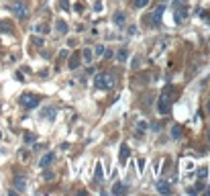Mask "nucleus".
Masks as SVG:
<instances>
[{
  "label": "nucleus",
  "mask_w": 210,
  "mask_h": 196,
  "mask_svg": "<svg viewBox=\"0 0 210 196\" xmlns=\"http://www.w3.org/2000/svg\"><path fill=\"white\" fill-rule=\"evenodd\" d=\"M169 86L161 92V96L157 98V110L159 114H169V108H171V98H169Z\"/></svg>",
  "instance_id": "f257e3e1"
},
{
  "label": "nucleus",
  "mask_w": 210,
  "mask_h": 196,
  "mask_svg": "<svg viewBox=\"0 0 210 196\" xmlns=\"http://www.w3.org/2000/svg\"><path fill=\"white\" fill-rule=\"evenodd\" d=\"M94 86L100 90H108L114 86V74H98L94 78Z\"/></svg>",
  "instance_id": "f03ea898"
},
{
  "label": "nucleus",
  "mask_w": 210,
  "mask_h": 196,
  "mask_svg": "<svg viewBox=\"0 0 210 196\" xmlns=\"http://www.w3.org/2000/svg\"><path fill=\"white\" fill-rule=\"evenodd\" d=\"M10 12L16 16V19H27V15H29V10H27V4H24V0H12L10 2Z\"/></svg>",
  "instance_id": "7ed1b4c3"
},
{
  "label": "nucleus",
  "mask_w": 210,
  "mask_h": 196,
  "mask_svg": "<svg viewBox=\"0 0 210 196\" xmlns=\"http://www.w3.org/2000/svg\"><path fill=\"white\" fill-rule=\"evenodd\" d=\"M188 10H186V2L184 0H173V16H176V23H184Z\"/></svg>",
  "instance_id": "20e7f679"
},
{
  "label": "nucleus",
  "mask_w": 210,
  "mask_h": 196,
  "mask_svg": "<svg viewBox=\"0 0 210 196\" xmlns=\"http://www.w3.org/2000/svg\"><path fill=\"white\" fill-rule=\"evenodd\" d=\"M39 102H41V98L35 96V94H24V96L20 98V104L27 106V108H37V106H39Z\"/></svg>",
  "instance_id": "39448f33"
},
{
  "label": "nucleus",
  "mask_w": 210,
  "mask_h": 196,
  "mask_svg": "<svg viewBox=\"0 0 210 196\" xmlns=\"http://www.w3.org/2000/svg\"><path fill=\"white\" fill-rule=\"evenodd\" d=\"M12 186H15L16 192H24V190H27V178H24V176H16L15 182H12Z\"/></svg>",
  "instance_id": "423d86ee"
},
{
  "label": "nucleus",
  "mask_w": 210,
  "mask_h": 196,
  "mask_svg": "<svg viewBox=\"0 0 210 196\" xmlns=\"http://www.w3.org/2000/svg\"><path fill=\"white\" fill-rule=\"evenodd\" d=\"M53 159H55V153H53V151H47V153H45V155L39 159V166H41V167H49L51 163H53Z\"/></svg>",
  "instance_id": "0eeeda50"
},
{
  "label": "nucleus",
  "mask_w": 210,
  "mask_h": 196,
  "mask_svg": "<svg viewBox=\"0 0 210 196\" xmlns=\"http://www.w3.org/2000/svg\"><path fill=\"white\" fill-rule=\"evenodd\" d=\"M55 114H57V110H55L53 106H47V108H43L41 117H45L47 121H55Z\"/></svg>",
  "instance_id": "6e6552de"
},
{
  "label": "nucleus",
  "mask_w": 210,
  "mask_h": 196,
  "mask_svg": "<svg viewBox=\"0 0 210 196\" xmlns=\"http://www.w3.org/2000/svg\"><path fill=\"white\" fill-rule=\"evenodd\" d=\"M129 155H131V149H129L127 145H122V147H120V155H118V159H120V163H122V166L127 163Z\"/></svg>",
  "instance_id": "1a4fd4ad"
},
{
  "label": "nucleus",
  "mask_w": 210,
  "mask_h": 196,
  "mask_svg": "<svg viewBox=\"0 0 210 196\" xmlns=\"http://www.w3.org/2000/svg\"><path fill=\"white\" fill-rule=\"evenodd\" d=\"M157 192H161V194H169L171 188H169V184H167L165 180H159V182H157Z\"/></svg>",
  "instance_id": "9d476101"
},
{
  "label": "nucleus",
  "mask_w": 210,
  "mask_h": 196,
  "mask_svg": "<svg viewBox=\"0 0 210 196\" xmlns=\"http://www.w3.org/2000/svg\"><path fill=\"white\" fill-rule=\"evenodd\" d=\"M125 23H127V15H125V12H116V15H114V24L122 29Z\"/></svg>",
  "instance_id": "9b49d317"
},
{
  "label": "nucleus",
  "mask_w": 210,
  "mask_h": 196,
  "mask_svg": "<svg viewBox=\"0 0 210 196\" xmlns=\"http://www.w3.org/2000/svg\"><path fill=\"white\" fill-rule=\"evenodd\" d=\"M55 29H57L59 35H65L68 33V23H65V20H57V23H55Z\"/></svg>",
  "instance_id": "f8f14e48"
},
{
  "label": "nucleus",
  "mask_w": 210,
  "mask_h": 196,
  "mask_svg": "<svg viewBox=\"0 0 210 196\" xmlns=\"http://www.w3.org/2000/svg\"><path fill=\"white\" fill-rule=\"evenodd\" d=\"M163 10H165V8H163V6H159V8H157L155 10V12H153V15H151V23H159V20H161V15H163Z\"/></svg>",
  "instance_id": "ddd939ff"
},
{
  "label": "nucleus",
  "mask_w": 210,
  "mask_h": 196,
  "mask_svg": "<svg viewBox=\"0 0 210 196\" xmlns=\"http://www.w3.org/2000/svg\"><path fill=\"white\" fill-rule=\"evenodd\" d=\"M68 68H69V69H76V68H80V55H78V53L69 57V65H68Z\"/></svg>",
  "instance_id": "4468645a"
},
{
  "label": "nucleus",
  "mask_w": 210,
  "mask_h": 196,
  "mask_svg": "<svg viewBox=\"0 0 210 196\" xmlns=\"http://www.w3.org/2000/svg\"><path fill=\"white\" fill-rule=\"evenodd\" d=\"M122 192H127V186L120 184V182H116V184L112 186V194H122Z\"/></svg>",
  "instance_id": "2eb2a0df"
},
{
  "label": "nucleus",
  "mask_w": 210,
  "mask_h": 196,
  "mask_svg": "<svg viewBox=\"0 0 210 196\" xmlns=\"http://www.w3.org/2000/svg\"><path fill=\"white\" fill-rule=\"evenodd\" d=\"M169 133H171V137H173V139H180L182 137V127H180V125H173Z\"/></svg>",
  "instance_id": "dca6fc26"
},
{
  "label": "nucleus",
  "mask_w": 210,
  "mask_h": 196,
  "mask_svg": "<svg viewBox=\"0 0 210 196\" xmlns=\"http://www.w3.org/2000/svg\"><path fill=\"white\" fill-rule=\"evenodd\" d=\"M145 131H147V122H145V121H141V122L137 125V137H141V135H143Z\"/></svg>",
  "instance_id": "f3484780"
},
{
  "label": "nucleus",
  "mask_w": 210,
  "mask_h": 196,
  "mask_svg": "<svg viewBox=\"0 0 210 196\" xmlns=\"http://www.w3.org/2000/svg\"><path fill=\"white\" fill-rule=\"evenodd\" d=\"M94 178H96L98 182L102 180V166H100V162L96 163V170H94Z\"/></svg>",
  "instance_id": "a211bd4d"
},
{
  "label": "nucleus",
  "mask_w": 210,
  "mask_h": 196,
  "mask_svg": "<svg viewBox=\"0 0 210 196\" xmlns=\"http://www.w3.org/2000/svg\"><path fill=\"white\" fill-rule=\"evenodd\" d=\"M84 61H86V64H90V61H92V49H90V47L84 49Z\"/></svg>",
  "instance_id": "6ab92c4d"
},
{
  "label": "nucleus",
  "mask_w": 210,
  "mask_h": 196,
  "mask_svg": "<svg viewBox=\"0 0 210 196\" xmlns=\"http://www.w3.org/2000/svg\"><path fill=\"white\" fill-rule=\"evenodd\" d=\"M104 51H106V49H104V45H96V47H94V55H98V57H100V55H104Z\"/></svg>",
  "instance_id": "aec40b11"
},
{
  "label": "nucleus",
  "mask_w": 210,
  "mask_h": 196,
  "mask_svg": "<svg viewBox=\"0 0 210 196\" xmlns=\"http://www.w3.org/2000/svg\"><path fill=\"white\" fill-rule=\"evenodd\" d=\"M198 178H200V180L208 178V167H200V170H198Z\"/></svg>",
  "instance_id": "412c9836"
},
{
  "label": "nucleus",
  "mask_w": 210,
  "mask_h": 196,
  "mask_svg": "<svg viewBox=\"0 0 210 196\" xmlns=\"http://www.w3.org/2000/svg\"><path fill=\"white\" fill-rule=\"evenodd\" d=\"M24 143L29 145V143H35V135L33 133H24Z\"/></svg>",
  "instance_id": "4be33fe9"
},
{
  "label": "nucleus",
  "mask_w": 210,
  "mask_h": 196,
  "mask_svg": "<svg viewBox=\"0 0 210 196\" xmlns=\"http://www.w3.org/2000/svg\"><path fill=\"white\" fill-rule=\"evenodd\" d=\"M147 4H149V0H135V6L137 8H145Z\"/></svg>",
  "instance_id": "5701e85b"
},
{
  "label": "nucleus",
  "mask_w": 210,
  "mask_h": 196,
  "mask_svg": "<svg viewBox=\"0 0 210 196\" xmlns=\"http://www.w3.org/2000/svg\"><path fill=\"white\" fill-rule=\"evenodd\" d=\"M43 170H45V167H43ZM43 178H45V180L49 182V180H51V178H53V172H49V170H45V172H43Z\"/></svg>",
  "instance_id": "b1692460"
},
{
  "label": "nucleus",
  "mask_w": 210,
  "mask_h": 196,
  "mask_svg": "<svg viewBox=\"0 0 210 196\" xmlns=\"http://www.w3.org/2000/svg\"><path fill=\"white\" fill-rule=\"evenodd\" d=\"M127 49H120V53H118V59H120V61H125V59H127Z\"/></svg>",
  "instance_id": "393cba45"
},
{
  "label": "nucleus",
  "mask_w": 210,
  "mask_h": 196,
  "mask_svg": "<svg viewBox=\"0 0 210 196\" xmlns=\"http://www.w3.org/2000/svg\"><path fill=\"white\" fill-rule=\"evenodd\" d=\"M33 43L37 45V47H43V39H39V37H33Z\"/></svg>",
  "instance_id": "a878e982"
},
{
  "label": "nucleus",
  "mask_w": 210,
  "mask_h": 196,
  "mask_svg": "<svg viewBox=\"0 0 210 196\" xmlns=\"http://www.w3.org/2000/svg\"><path fill=\"white\" fill-rule=\"evenodd\" d=\"M137 170H139V172L145 170V162H143V159H139V162H137Z\"/></svg>",
  "instance_id": "bb28decb"
},
{
  "label": "nucleus",
  "mask_w": 210,
  "mask_h": 196,
  "mask_svg": "<svg viewBox=\"0 0 210 196\" xmlns=\"http://www.w3.org/2000/svg\"><path fill=\"white\" fill-rule=\"evenodd\" d=\"M59 4H61V8H63V10H69V4H68V0H59Z\"/></svg>",
  "instance_id": "cd10ccee"
},
{
  "label": "nucleus",
  "mask_w": 210,
  "mask_h": 196,
  "mask_svg": "<svg viewBox=\"0 0 210 196\" xmlns=\"http://www.w3.org/2000/svg\"><path fill=\"white\" fill-rule=\"evenodd\" d=\"M204 20H206V23L210 24V12H206V15H204Z\"/></svg>",
  "instance_id": "c85d7f7f"
},
{
  "label": "nucleus",
  "mask_w": 210,
  "mask_h": 196,
  "mask_svg": "<svg viewBox=\"0 0 210 196\" xmlns=\"http://www.w3.org/2000/svg\"><path fill=\"white\" fill-rule=\"evenodd\" d=\"M206 110H208V113H210V100H208V104H206Z\"/></svg>",
  "instance_id": "c756f323"
},
{
  "label": "nucleus",
  "mask_w": 210,
  "mask_h": 196,
  "mask_svg": "<svg viewBox=\"0 0 210 196\" xmlns=\"http://www.w3.org/2000/svg\"><path fill=\"white\" fill-rule=\"evenodd\" d=\"M206 194H210V186H208V188H206Z\"/></svg>",
  "instance_id": "7c9ffc66"
},
{
  "label": "nucleus",
  "mask_w": 210,
  "mask_h": 196,
  "mask_svg": "<svg viewBox=\"0 0 210 196\" xmlns=\"http://www.w3.org/2000/svg\"><path fill=\"white\" fill-rule=\"evenodd\" d=\"M208 139H210V133H208Z\"/></svg>",
  "instance_id": "2f4dec72"
},
{
  "label": "nucleus",
  "mask_w": 210,
  "mask_h": 196,
  "mask_svg": "<svg viewBox=\"0 0 210 196\" xmlns=\"http://www.w3.org/2000/svg\"><path fill=\"white\" fill-rule=\"evenodd\" d=\"M0 137H2V133H0Z\"/></svg>",
  "instance_id": "473e14b6"
}]
</instances>
